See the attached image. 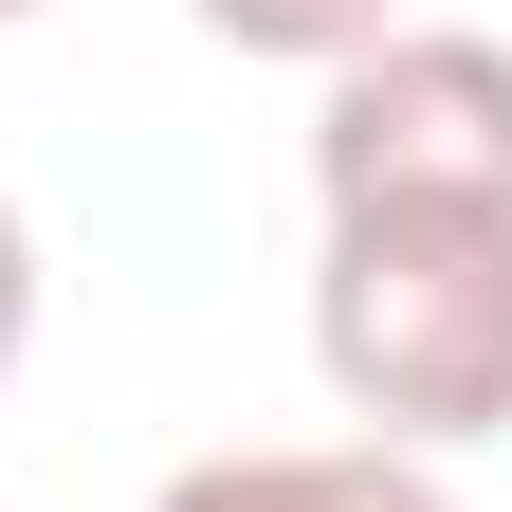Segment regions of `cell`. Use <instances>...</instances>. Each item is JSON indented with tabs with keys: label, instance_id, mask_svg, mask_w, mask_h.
I'll use <instances>...</instances> for the list:
<instances>
[{
	"label": "cell",
	"instance_id": "6da1fadb",
	"mask_svg": "<svg viewBox=\"0 0 512 512\" xmlns=\"http://www.w3.org/2000/svg\"><path fill=\"white\" fill-rule=\"evenodd\" d=\"M311 366L384 458H458L512 421V202L330 220L311 256Z\"/></svg>",
	"mask_w": 512,
	"mask_h": 512
},
{
	"label": "cell",
	"instance_id": "277c9868",
	"mask_svg": "<svg viewBox=\"0 0 512 512\" xmlns=\"http://www.w3.org/2000/svg\"><path fill=\"white\" fill-rule=\"evenodd\" d=\"M183 19L238 55H293V74H348L366 37H403V0H183Z\"/></svg>",
	"mask_w": 512,
	"mask_h": 512
},
{
	"label": "cell",
	"instance_id": "7a4b0ae2",
	"mask_svg": "<svg viewBox=\"0 0 512 512\" xmlns=\"http://www.w3.org/2000/svg\"><path fill=\"white\" fill-rule=\"evenodd\" d=\"M311 202L330 220H439V202H512V37L476 19H403L311 92Z\"/></svg>",
	"mask_w": 512,
	"mask_h": 512
},
{
	"label": "cell",
	"instance_id": "8992f818",
	"mask_svg": "<svg viewBox=\"0 0 512 512\" xmlns=\"http://www.w3.org/2000/svg\"><path fill=\"white\" fill-rule=\"evenodd\" d=\"M0 19H37V0H0Z\"/></svg>",
	"mask_w": 512,
	"mask_h": 512
},
{
	"label": "cell",
	"instance_id": "3957f363",
	"mask_svg": "<svg viewBox=\"0 0 512 512\" xmlns=\"http://www.w3.org/2000/svg\"><path fill=\"white\" fill-rule=\"evenodd\" d=\"M147 512H458L439 458H384V439H256V458H183Z\"/></svg>",
	"mask_w": 512,
	"mask_h": 512
},
{
	"label": "cell",
	"instance_id": "5b68a950",
	"mask_svg": "<svg viewBox=\"0 0 512 512\" xmlns=\"http://www.w3.org/2000/svg\"><path fill=\"white\" fill-rule=\"evenodd\" d=\"M19 348H37V220L0 202V384H19Z\"/></svg>",
	"mask_w": 512,
	"mask_h": 512
}]
</instances>
